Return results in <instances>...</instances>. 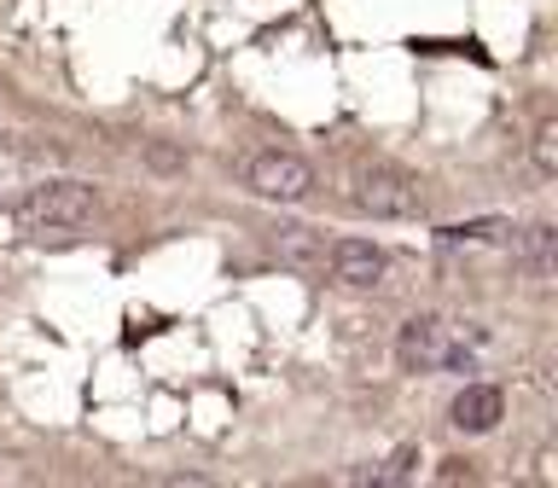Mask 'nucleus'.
Returning a JSON list of instances; mask_svg holds the SVG:
<instances>
[{
    "instance_id": "obj_10",
    "label": "nucleus",
    "mask_w": 558,
    "mask_h": 488,
    "mask_svg": "<svg viewBox=\"0 0 558 488\" xmlns=\"http://www.w3.org/2000/svg\"><path fill=\"white\" fill-rule=\"evenodd\" d=\"M418 465H425V460H418V448L408 442V448H396V453H390V460H384V465L373 471V483H378V488H396V483H413V477H418Z\"/></svg>"
},
{
    "instance_id": "obj_8",
    "label": "nucleus",
    "mask_w": 558,
    "mask_h": 488,
    "mask_svg": "<svg viewBox=\"0 0 558 488\" xmlns=\"http://www.w3.org/2000/svg\"><path fill=\"white\" fill-rule=\"evenodd\" d=\"M274 251H279V261H291V268H303V273L326 268V251H320V239H314L308 227H279Z\"/></svg>"
},
{
    "instance_id": "obj_5",
    "label": "nucleus",
    "mask_w": 558,
    "mask_h": 488,
    "mask_svg": "<svg viewBox=\"0 0 558 488\" xmlns=\"http://www.w3.org/2000/svg\"><path fill=\"white\" fill-rule=\"evenodd\" d=\"M331 279H343V285H378L384 279V251L378 244H366V239H338L331 244Z\"/></svg>"
},
{
    "instance_id": "obj_3",
    "label": "nucleus",
    "mask_w": 558,
    "mask_h": 488,
    "mask_svg": "<svg viewBox=\"0 0 558 488\" xmlns=\"http://www.w3.org/2000/svg\"><path fill=\"white\" fill-rule=\"evenodd\" d=\"M355 204L366 209V216H384V221H408L425 209V192H418L413 174H401V169H373V174H361L355 181Z\"/></svg>"
},
{
    "instance_id": "obj_12",
    "label": "nucleus",
    "mask_w": 558,
    "mask_h": 488,
    "mask_svg": "<svg viewBox=\"0 0 558 488\" xmlns=\"http://www.w3.org/2000/svg\"><path fill=\"white\" fill-rule=\"evenodd\" d=\"M146 157H151L157 169H186V157H174L169 146H146Z\"/></svg>"
},
{
    "instance_id": "obj_6",
    "label": "nucleus",
    "mask_w": 558,
    "mask_h": 488,
    "mask_svg": "<svg viewBox=\"0 0 558 488\" xmlns=\"http://www.w3.org/2000/svg\"><path fill=\"white\" fill-rule=\"evenodd\" d=\"M500 413H506V395L495 390V383H465V390L453 395V407H448V418H453V425H460L465 436L495 430Z\"/></svg>"
},
{
    "instance_id": "obj_13",
    "label": "nucleus",
    "mask_w": 558,
    "mask_h": 488,
    "mask_svg": "<svg viewBox=\"0 0 558 488\" xmlns=\"http://www.w3.org/2000/svg\"><path fill=\"white\" fill-rule=\"evenodd\" d=\"M436 477H442V483H471V471H465V460H448Z\"/></svg>"
},
{
    "instance_id": "obj_4",
    "label": "nucleus",
    "mask_w": 558,
    "mask_h": 488,
    "mask_svg": "<svg viewBox=\"0 0 558 488\" xmlns=\"http://www.w3.org/2000/svg\"><path fill=\"white\" fill-rule=\"evenodd\" d=\"M448 326L436 320V314H413L408 326H401V338H396V361H401V373H442V361H448Z\"/></svg>"
},
{
    "instance_id": "obj_7",
    "label": "nucleus",
    "mask_w": 558,
    "mask_h": 488,
    "mask_svg": "<svg viewBox=\"0 0 558 488\" xmlns=\"http://www.w3.org/2000/svg\"><path fill=\"white\" fill-rule=\"evenodd\" d=\"M512 256H518V268L535 279V285H547V279L558 273V233L547 221H535V227H512Z\"/></svg>"
},
{
    "instance_id": "obj_2",
    "label": "nucleus",
    "mask_w": 558,
    "mask_h": 488,
    "mask_svg": "<svg viewBox=\"0 0 558 488\" xmlns=\"http://www.w3.org/2000/svg\"><path fill=\"white\" fill-rule=\"evenodd\" d=\"M244 186H251L256 198L296 204V198H308V192H314V169L296 151H256L251 163H244Z\"/></svg>"
},
{
    "instance_id": "obj_9",
    "label": "nucleus",
    "mask_w": 558,
    "mask_h": 488,
    "mask_svg": "<svg viewBox=\"0 0 558 488\" xmlns=\"http://www.w3.org/2000/svg\"><path fill=\"white\" fill-rule=\"evenodd\" d=\"M442 244H500L512 239V221L506 216H477V221H453V227H436Z\"/></svg>"
},
{
    "instance_id": "obj_1",
    "label": "nucleus",
    "mask_w": 558,
    "mask_h": 488,
    "mask_svg": "<svg viewBox=\"0 0 558 488\" xmlns=\"http://www.w3.org/2000/svg\"><path fill=\"white\" fill-rule=\"evenodd\" d=\"M94 216V186L82 181H52V186H35L24 204H17V221L35 227V233H52V227H82Z\"/></svg>"
},
{
    "instance_id": "obj_11",
    "label": "nucleus",
    "mask_w": 558,
    "mask_h": 488,
    "mask_svg": "<svg viewBox=\"0 0 558 488\" xmlns=\"http://www.w3.org/2000/svg\"><path fill=\"white\" fill-rule=\"evenodd\" d=\"M535 169L541 174H558V122L553 117L535 129Z\"/></svg>"
}]
</instances>
